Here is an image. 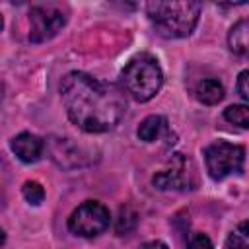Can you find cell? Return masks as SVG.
Wrapping results in <instances>:
<instances>
[{"label":"cell","instance_id":"1","mask_svg":"<svg viewBox=\"0 0 249 249\" xmlns=\"http://www.w3.org/2000/svg\"><path fill=\"white\" fill-rule=\"evenodd\" d=\"M60 97L68 119L84 132H107L126 113L124 91L86 72H68L60 82Z\"/></svg>","mask_w":249,"mask_h":249},{"label":"cell","instance_id":"6","mask_svg":"<svg viewBox=\"0 0 249 249\" xmlns=\"http://www.w3.org/2000/svg\"><path fill=\"white\" fill-rule=\"evenodd\" d=\"M29 21V41L31 43H45L53 39L66 23V12L54 4H41L33 6L27 16Z\"/></svg>","mask_w":249,"mask_h":249},{"label":"cell","instance_id":"10","mask_svg":"<svg viewBox=\"0 0 249 249\" xmlns=\"http://www.w3.org/2000/svg\"><path fill=\"white\" fill-rule=\"evenodd\" d=\"M228 47L233 54L249 58V18L237 21L228 33Z\"/></svg>","mask_w":249,"mask_h":249},{"label":"cell","instance_id":"15","mask_svg":"<svg viewBox=\"0 0 249 249\" xmlns=\"http://www.w3.org/2000/svg\"><path fill=\"white\" fill-rule=\"evenodd\" d=\"M224 119L235 126L247 128L249 126V107L247 105H230L224 111Z\"/></svg>","mask_w":249,"mask_h":249},{"label":"cell","instance_id":"13","mask_svg":"<svg viewBox=\"0 0 249 249\" xmlns=\"http://www.w3.org/2000/svg\"><path fill=\"white\" fill-rule=\"evenodd\" d=\"M228 249H249V220L239 222L226 239Z\"/></svg>","mask_w":249,"mask_h":249},{"label":"cell","instance_id":"17","mask_svg":"<svg viewBox=\"0 0 249 249\" xmlns=\"http://www.w3.org/2000/svg\"><path fill=\"white\" fill-rule=\"evenodd\" d=\"M187 249H214V245H212V241L208 239V235H204V233H195V235L189 239Z\"/></svg>","mask_w":249,"mask_h":249},{"label":"cell","instance_id":"8","mask_svg":"<svg viewBox=\"0 0 249 249\" xmlns=\"http://www.w3.org/2000/svg\"><path fill=\"white\" fill-rule=\"evenodd\" d=\"M45 148L51 154V160L62 169H76V167H84L91 163V158L84 152V148L74 144L70 138L53 136L45 142Z\"/></svg>","mask_w":249,"mask_h":249},{"label":"cell","instance_id":"11","mask_svg":"<svg viewBox=\"0 0 249 249\" xmlns=\"http://www.w3.org/2000/svg\"><path fill=\"white\" fill-rule=\"evenodd\" d=\"M136 134H138V138L142 142H156L158 138L167 136L169 134V126H167L165 117H161V115H150V117H146L140 123Z\"/></svg>","mask_w":249,"mask_h":249},{"label":"cell","instance_id":"9","mask_svg":"<svg viewBox=\"0 0 249 249\" xmlns=\"http://www.w3.org/2000/svg\"><path fill=\"white\" fill-rule=\"evenodd\" d=\"M10 146L18 156V160H21L23 163H35L43 156L45 140H41L37 134H31V132H19L18 136L12 138Z\"/></svg>","mask_w":249,"mask_h":249},{"label":"cell","instance_id":"5","mask_svg":"<svg viewBox=\"0 0 249 249\" xmlns=\"http://www.w3.org/2000/svg\"><path fill=\"white\" fill-rule=\"evenodd\" d=\"M109 208L97 200L82 202L68 218V230L80 237H95L109 228Z\"/></svg>","mask_w":249,"mask_h":249},{"label":"cell","instance_id":"14","mask_svg":"<svg viewBox=\"0 0 249 249\" xmlns=\"http://www.w3.org/2000/svg\"><path fill=\"white\" fill-rule=\"evenodd\" d=\"M136 224H138V214L132 210V206H128V204L121 206L119 218H117V226H115L117 233L119 235H124V233L132 231L136 228Z\"/></svg>","mask_w":249,"mask_h":249},{"label":"cell","instance_id":"16","mask_svg":"<svg viewBox=\"0 0 249 249\" xmlns=\"http://www.w3.org/2000/svg\"><path fill=\"white\" fill-rule=\"evenodd\" d=\"M21 193L29 204H41L45 198V189L37 181H25L21 187Z\"/></svg>","mask_w":249,"mask_h":249},{"label":"cell","instance_id":"2","mask_svg":"<svg viewBox=\"0 0 249 249\" xmlns=\"http://www.w3.org/2000/svg\"><path fill=\"white\" fill-rule=\"evenodd\" d=\"M148 19L158 35L165 39H181L195 31L200 16L198 2H148Z\"/></svg>","mask_w":249,"mask_h":249},{"label":"cell","instance_id":"3","mask_svg":"<svg viewBox=\"0 0 249 249\" xmlns=\"http://www.w3.org/2000/svg\"><path fill=\"white\" fill-rule=\"evenodd\" d=\"M121 82L124 91L136 101H150L163 84V72L160 62L148 54H136L121 72Z\"/></svg>","mask_w":249,"mask_h":249},{"label":"cell","instance_id":"12","mask_svg":"<svg viewBox=\"0 0 249 249\" xmlns=\"http://www.w3.org/2000/svg\"><path fill=\"white\" fill-rule=\"evenodd\" d=\"M195 97L204 105H216L224 99V86L216 78H206L195 88Z\"/></svg>","mask_w":249,"mask_h":249},{"label":"cell","instance_id":"4","mask_svg":"<svg viewBox=\"0 0 249 249\" xmlns=\"http://www.w3.org/2000/svg\"><path fill=\"white\" fill-rule=\"evenodd\" d=\"M206 171L214 181H222L231 173H239L245 161V150L239 144L216 140L204 148Z\"/></svg>","mask_w":249,"mask_h":249},{"label":"cell","instance_id":"19","mask_svg":"<svg viewBox=\"0 0 249 249\" xmlns=\"http://www.w3.org/2000/svg\"><path fill=\"white\" fill-rule=\"evenodd\" d=\"M138 249H167V245H165L163 241H160V239H154V241H146V243H142Z\"/></svg>","mask_w":249,"mask_h":249},{"label":"cell","instance_id":"7","mask_svg":"<svg viewBox=\"0 0 249 249\" xmlns=\"http://www.w3.org/2000/svg\"><path fill=\"white\" fill-rule=\"evenodd\" d=\"M152 185L160 191H187L195 187L193 161L181 154H173L167 167L152 177Z\"/></svg>","mask_w":249,"mask_h":249},{"label":"cell","instance_id":"18","mask_svg":"<svg viewBox=\"0 0 249 249\" xmlns=\"http://www.w3.org/2000/svg\"><path fill=\"white\" fill-rule=\"evenodd\" d=\"M237 93L249 101V70H243L239 76H237Z\"/></svg>","mask_w":249,"mask_h":249}]
</instances>
